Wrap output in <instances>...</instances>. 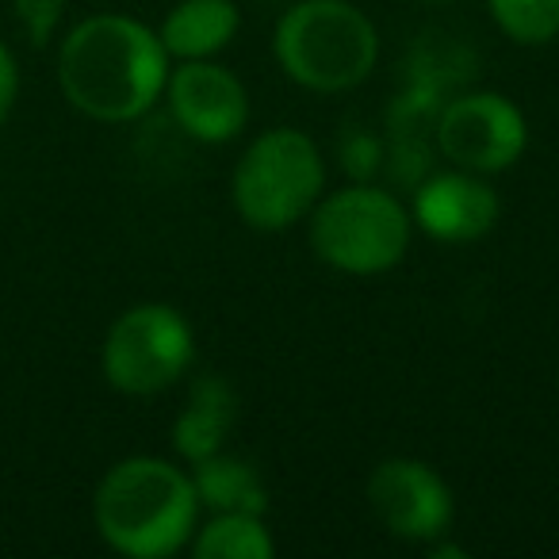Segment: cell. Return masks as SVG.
<instances>
[{
  "label": "cell",
  "mask_w": 559,
  "mask_h": 559,
  "mask_svg": "<svg viewBox=\"0 0 559 559\" xmlns=\"http://www.w3.org/2000/svg\"><path fill=\"white\" fill-rule=\"evenodd\" d=\"M326 165L311 134L296 127H272L257 134L238 157L230 195L241 223L261 234H280L304 223L322 200Z\"/></svg>",
  "instance_id": "cell-4"
},
{
  "label": "cell",
  "mask_w": 559,
  "mask_h": 559,
  "mask_svg": "<svg viewBox=\"0 0 559 559\" xmlns=\"http://www.w3.org/2000/svg\"><path fill=\"white\" fill-rule=\"evenodd\" d=\"M368 506L395 540L433 544L449 536L456 502L437 467L414 456H391L368 475Z\"/></svg>",
  "instance_id": "cell-8"
},
{
  "label": "cell",
  "mask_w": 559,
  "mask_h": 559,
  "mask_svg": "<svg viewBox=\"0 0 559 559\" xmlns=\"http://www.w3.org/2000/svg\"><path fill=\"white\" fill-rule=\"evenodd\" d=\"M272 58L299 88L349 93L380 62V32L353 0H299L276 20Z\"/></svg>",
  "instance_id": "cell-3"
},
{
  "label": "cell",
  "mask_w": 559,
  "mask_h": 559,
  "mask_svg": "<svg viewBox=\"0 0 559 559\" xmlns=\"http://www.w3.org/2000/svg\"><path fill=\"white\" fill-rule=\"evenodd\" d=\"M169 50L157 32L119 12L88 16L58 50V85L81 116L96 123H131L165 96Z\"/></svg>",
  "instance_id": "cell-1"
},
{
  "label": "cell",
  "mask_w": 559,
  "mask_h": 559,
  "mask_svg": "<svg viewBox=\"0 0 559 559\" xmlns=\"http://www.w3.org/2000/svg\"><path fill=\"white\" fill-rule=\"evenodd\" d=\"M307 218L314 257L345 276H380L411 249V211L399 195L368 180L322 195Z\"/></svg>",
  "instance_id": "cell-5"
},
{
  "label": "cell",
  "mask_w": 559,
  "mask_h": 559,
  "mask_svg": "<svg viewBox=\"0 0 559 559\" xmlns=\"http://www.w3.org/2000/svg\"><path fill=\"white\" fill-rule=\"evenodd\" d=\"M264 4H276V0H264Z\"/></svg>",
  "instance_id": "cell-20"
},
{
  "label": "cell",
  "mask_w": 559,
  "mask_h": 559,
  "mask_svg": "<svg viewBox=\"0 0 559 559\" xmlns=\"http://www.w3.org/2000/svg\"><path fill=\"white\" fill-rule=\"evenodd\" d=\"M495 27L518 47H548L559 39V0H487Z\"/></svg>",
  "instance_id": "cell-15"
},
{
  "label": "cell",
  "mask_w": 559,
  "mask_h": 559,
  "mask_svg": "<svg viewBox=\"0 0 559 559\" xmlns=\"http://www.w3.org/2000/svg\"><path fill=\"white\" fill-rule=\"evenodd\" d=\"M200 495L185 467L162 456H127L100 479L93 498L96 533L131 559H169L200 528Z\"/></svg>",
  "instance_id": "cell-2"
},
{
  "label": "cell",
  "mask_w": 559,
  "mask_h": 559,
  "mask_svg": "<svg viewBox=\"0 0 559 559\" xmlns=\"http://www.w3.org/2000/svg\"><path fill=\"white\" fill-rule=\"evenodd\" d=\"M66 4H70V0H12L20 27H24L35 47H47V43L55 39L58 24H62V16H66Z\"/></svg>",
  "instance_id": "cell-16"
},
{
  "label": "cell",
  "mask_w": 559,
  "mask_h": 559,
  "mask_svg": "<svg viewBox=\"0 0 559 559\" xmlns=\"http://www.w3.org/2000/svg\"><path fill=\"white\" fill-rule=\"evenodd\" d=\"M421 4H444V0H421Z\"/></svg>",
  "instance_id": "cell-19"
},
{
  "label": "cell",
  "mask_w": 559,
  "mask_h": 559,
  "mask_svg": "<svg viewBox=\"0 0 559 559\" xmlns=\"http://www.w3.org/2000/svg\"><path fill=\"white\" fill-rule=\"evenodd\" d=\"M241 27V16L234 0H180L157 27V39L177 62L195 58H215L234 43Z\"/></svg>",
  "instance_id": "cell-12"
},
{
  "label": "cell",
  "mask_w": 559,
  "mask_h": 559,
  "mask_svg": "<svg viewBox=\"0 0 559 559\" xmlns=\"http://www.w3.org/2000/svg\"><path fill=\"white\" fill-rule=\"evenodd\" d=\"M437 146L456 169L506 173L528 146V127L521 108L502 93H467L444 104L437 119Z\"/></svg>",
  "instance_id": "cell-7"
},
{
  "label": "cell",
  "mask_w": 559,
  "mask_h": 559,
  "mask_svg": "<svg viewBox=\"0 0 559 559\" xmlns=\"http://www.w3.org/2000/svg\"><path fill=\"white\" fill-rule=\"evenodd\" d=\"M345 157V169L353 173L357 180H368L376 173V165H380V142L368 139V134H357V139H349V146L342 150Z\"/></svg>",
  "instance_id": "cell-17"
},
{
  "label": "cell",
  "mask_w": 559,
  "mask_h": 559,
  "mask_svg": "<svg viewBox=\"0 0 559 559\" xmlns=\"http://www.w3.org/2000/svg\"><path fill=\"white\" fill-rule=\"evenodd\" d=\"M192 483L195 495H200V506H207L211 513H264V506H269L257 467L241 456H230V452H215V456L192 464Z\"/></svg>",
  "instance_id": "cell-13"
},
{
  "label": "cell",
  "mask_w": 559,
  "mask_h": 559,
  "mask_svg": "<svg viewBox=\"0 0 559 559\" xmlns=\"http://www.w3.org/2000/svg\"><path fill=\"white\" fill-rule=\"evenodd\" d=\"M165 100H169V111L180 131L188 139L203 142V146L234 142L249 123L246 85L238 81V73L211 62V58L180 62L177 70H169Z\"/></svg>",
  "instance_id": "cell-9"
},
{
  "label": "cell",
  "mask_w": 559,
  "mask_h": 559,
  "mask_svg": "<svg viewBox=\"0 0 559 559\" xmlns=\"http://www.w3.org/2000/svg\"><path fill=\"white\" fill-rule=\"evenodd\" d=\"M16 93H20V70H16V58H12V50L4 47V39H0V123L9 119L12 104H16Z\"/></svg>",
  "instance_id": "cell-18"
},
{
  "label": "cell",
  "mask_w": 559,
  "mask_h": 559,
  "mask_svg": "<svg viewBox=\"0 0 559 559\" xmlns=\"http://www.w3.org/2000/svg\"><path fill=\"white\" fill-rule=\"evenodd\" d=\"M234 421H238V391L215 372L200 376L188 391L185 411L173 421V449L185 464H200L223 452Z\"/></svg>",
  "instance_id": "cell-11"
},
{
  "label": "cell",
  "mask_w": 559,
  "mask_h": 559,
  "mask_svg": "<svg viewBox=\"0 0 559 559\" xmlns=\"http://www.w3.org/2000/svg\"><path fill=\"white\" fill-rule=\"evenodd\" d=\"M498 215H502V200L498 192L467 169H449L429 177L414 192L411 218L418 230H426L433 241L444 246H464V241H479L495 230Z\"/></svg>",
  "instance_id": "cell-10"
},
{
  "label": "cell",
  "mask_w": 559,
  "mask_h": 559,
  "mask_svg": "<svg viewBox=\"0 0 559 559\" xmlns=\"http://www.w3.org/2000/svg\"><path fill=\"white\" fill-rule=\"evenodd\" d=\"M195 334L169 304H139L111 322L100 368L119 395H162L192 368Z\"/></svg>",
  "instance_id": "cell-6"
},
{
  "label": "cell",
  "mask_w": 559,
  "mask_h": 559,
  "mask_svg": "<svg viewBox=\"0 0 559 559\" xmlns=\"http://www.w3.org/2000/svg\"><path fill=\"white\" fill-rule=\"evenodd\" d=\"M195 559H272L276 540H272L264 513H241L226 510L215 513L207 525L195 528L192 544Z\"/></svg>",
  "instance_id": "cell-14"
}]
</instances>
